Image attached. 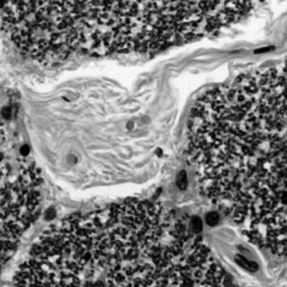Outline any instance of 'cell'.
Masks as SVG:
<instances>
[{
    "instance_id": "cell-1",
    "label": "cell",
    "mask_w": 287,
    "mask_h": 287,
    "mask_svg": "<svg viewBox=\"0 0 287 287\" xmlns=\"http://www.w3.org/2000/svg\"><path fill=\"white\" fill-rule=\"evenodd\" d=\"M286 77L257 71L206 92L192 111L188 158L200 190L254 243L286 251Z\"/></svg>"
},
{
    "instance_id": "cell-2",
    "label": "cell",
    "mask_w": 287,
    "mask_h": 287,
    "mask_svg": "<svg viewBox=\"0 0 287 287\" xmlns=\"http://www.w3.org/2000/svg\"><path fill=\"white\" fill-rule=\"evenodd\" d=\"M193 235L159 203L128 201L53 224L15 275L17 285H186Z\"/></svg>"
},
{
    "instance_id": "cell-3",
    "label": "cell",
    "mask_w": 287,
    "mask_h": 287,
    "mask_svg": "<svg viewBox=\"0 0 287 287\" xmlns=\"http://www.w3.org/2000/svg\"><path fill=\"white\" fill-rule=\"evenodd\" d=\"M40 175L0 119V270L40 212Z\"/></svg>"
},
{
    "instance_id": "cell-4",
    "label": "cell",
    "mask_w": 287,
    "mask_h": 287,
    "mask_svg": "<svg viewBox=\"0 0 287 287\" xmlns=\"http://www.w3.org/2000/svg\"><path fill=\"white\" fill-rule=\"evenodd\" d=\"M188 228H190L192 232L198 235L202 231V221H201V219L198 217L192 218L191 220L188 221Z\"/></svg>"
},
{
    "instance_id": "cell-5",
    "label": "cell",
    "mask_w": 287,
    "mask_h": 287,
    "mask_svg": "<svg viewBox=\"0 0 287 287\" xmlns=\"http://www.w3.org/2000/svg\"><path fill=\"white\" fill-rule=\"evenodd\" d=\"M220 221V217L217 212H209L206 215H205V222L206 224H209L210 227H214L217 225Z\"/></svg>"
},
{
    "instance_id": "cell-6",
    "label": "cell",
    "mask_w": 287,
    "mask_h": 287,
    "mask_svg": "<svg viewBox=\"0 0 287 287\" xmlns=\"http://www.w3.org/2000/svg\"><path fill=\"white\" fill-rule=\"evenodd\" d=\"M176 183H177V187L181 188V190H185L187 187V175H186L185 171H182L179 174Z\"/></svg>"
},
{
    "instance_id": "cell-7",
    "label": "cell",
    "mask_w": 287,
    "mask_h": 287,
    "mask_svg": "<svg viewBox=\"0 0 287 287\" xmlns=\"http://www.w3.org/2000/svg\"><path fill=\"white\" fill-rule=\"evenodd\" d=\"M237 261L240 262V264H241V266H243L244 268H247L248 270H254V271H255L256 269L258 268L256 264H254V262L247 261V260H246L244 258H240V257H237Z\"/></svg>"
},
{
    "instance_id": "cell-8",
    "label": "cell",
    "mask_w": 287,
    "mask_h": 287,
    "mask_svg": "<svg viewBox=\"0 0 287 287\" xmlns=\"http://www.w3.org/2000/svg\"><path fill=\"white\" fill-rule=\"evenodd\" d=\"M11 108H9V107H7V108H4L2 110V117L5 118V119H9L10 117H11Z\"/></svg>"
},
{
    "instance_id": "cell-9",
    "label": "cell",
    "mask_w": 287,
    "mask_h": 287,
    "mask_svg": "<svg viewBox=\"0 0 287 287\" xmlns=\"http://www.w3.org/2000/svg\"><path fill=\"white\" fill-rule=\"evenodd\" d=\"M19 153L23 156H28V154H29V147L27 146V145H23V146L20 147Z\"/></svg>"
},
{
    "instance_id": "cell-10",
    "label": "cell",
    "mask_w": 287,
    "mask_h": 287,
    "mask_svg": "<svg viewBox=\"0 0 287 287\" xmlns=\"http://www.w3.org/2000/svg\"><path fill=\"white\" fill-rule=\"evenodd\" d=\"M54 214H55V211L53 210V209H50V210L47 211V213H46V219H52V218H54Z\"/></svg>"
},
{
    "instance_id": "cell-11",
    "label": "cell",
    "mask_w": 287,
    "mask_h": 287,
    "mask_svg": "<svg viewBox=\"0 0 287 287\" xmlns=\"http://www.w3.org/2000/svg\"><path fill=\"white\" fill-rule=\"evenodd\" d=\"M4 4H5V0H0V7L4 6Z\"/></svg>"
}]
</instances>
